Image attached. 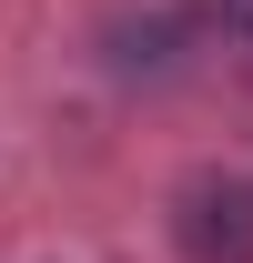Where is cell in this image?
Returning a JSON list of instances; mask_svg holds the SVG:
<instances>
[{"label":"cell","mask_w":253,"mask_h":263,"mask_svg":"<svg viewBox=\"0 0 253 263\" xmlns=\"http://www.w3.org/2000/svg\"><path fill=\"white\" fill-rule=\"evenodd\" d=\"M172 233L192 263H253V182H192Z\"/></svg>","instance_id":"cell-1"},{"label":"cell","mask_w":253,"mask_h":263,"mask_svg":"<svg viewBox=\"0 0 253 263\" xmlns=\"http://www.w3.org/2000/svg\"><path fill=\"white\" fill-rule=\"evenodd\" d=\"M223 10H233V31H253V0H223Z\"/></svg>","instance_id":"cell-2"}]
</instances>
